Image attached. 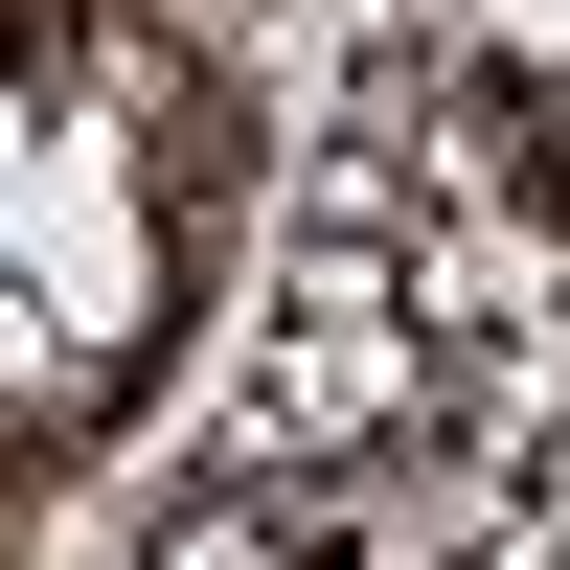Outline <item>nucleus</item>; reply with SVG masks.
<instances>
[{"label":"nucleus","mask_w":570,"mask_h":570,"mask_svg":"<svg viewBox=\"0 0 570 570\" xmlns=\"http://www.w3.org/2000/svg\"><path fill=\"white\" fill-rule=\"evenodd\" d=\"M160 206H137V160L69 115V91H23V434H91V411H137V365H160Z\"/></svg>","instance_id":"nucleus-1"},{"label":"nucleus","mask_w":570,"mask_h":570,"mask_svg":"<svg viewBox=\"0 0 570 570\" xmlns=\"http://www.w3.org/2000/svg\"><path fill=\"white\" fill-rule=\"evenodd\" d=\"M480 46H502V69H548V91H570V0H480Z\"/></svg>","instance_id":"nucleus-2"},{"label":"nucleus","mask_w":570,"mask_h":570,"mask_svg":"<svg viewBox=\"0 0 570 570\" xmlns=\"http://www.w3.org/2000/svg\"><path fill=\"white\" fill-rule=\"evenodd\" d=\"M160 570H252V525H183V548H160Z\"/></svg>","instance_id":"nucleus-3"}]
</instances>
